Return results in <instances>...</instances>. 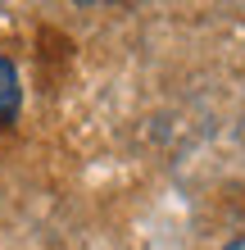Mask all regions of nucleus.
<instances>
[{
  "label": "nucleus",
  "mask_w": 245,
  "mask_h": 250,
  "mask_svg": "<svg viewBox=\"0 0 245 250\" xmlns=\"http://www.w3.org/2000/svg\"><path fill=\"white\" fill-rule=\"evenodd\" d=\"M19 114V73L9 60H0V123H9Z\"/></svg>",
  "instance_id": "f257e3e1"
},
{
  "label": "nucleus",
  "mask_w": 245,
  "mask_h": 250,
  "mask_svg": "<svg viewBox=\"0 0 245 250\" xmlns=\"http://www.w3.org/2000/svg\"><path fill=\"white\" fill-rule=\"evenodd\" d=\"M227 250H245V232H241V237H236L232 246H227Z\"/></svg>",
  "instance_id": "f03ea898"
}]
</instances>
